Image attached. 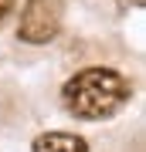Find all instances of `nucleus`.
<instances>
[{
    "label": "nucleus",
    "mask_w": 146,
    "mask_h": 152,
    "mask_svg": "<svg viewBox=\"0 0 146 152\" xmlns=\"http://www.w3.org/2000/svg\"><path fill=\"white\" fill-rule=\"evenodd\" d=\"M31 152H88V145H85V139L71 135V132H48V135L34 139Z\"/></svg>",
    "instance_id": "nucleus-3"
},
{
    "label": "nucleus",
    "mask_w": 146,
    "mask_h": 152,
    "mask_svg": "<svg viewBox=\"0 0 146 152\" xmlns=\"http://www.w3.org/2000/svg\"><path fill=\"white\" fill-rule=\"evenodd\" d=\"M126 98H129V81L122 75H116V71H109V68L78 71L65 85V91H61L65 108L75 118H88V122L116 115L126 105Z\"/></svg>",
    "instance_id": "nucleus-1"
},
{
    "label": "nucleus",
    "mask_w": 146,
    "mask_h": 152,
    "mask_svg": "<svg viewBox=\"0 0 146 152\" xmlns=\"http://www.w3.org/2000/svg\"><path fill=\"white\" fill-rule=\"evenodd\" d=\"M61 17H65V4L61 0H27L17 34L27 44H48V41L58 37Z\"/></svg>",
    "instance_id": "nucleus-2"
},
{
    "label": "nucleus",
    "mask_w": 146,
    "mask_h": 152,
    "mask_svg": "<svg viewBox=\"0 0 146 152\" xmlns=\"http://www.w3.org/2000/svg\"><path fill=\"white\" fill-rule=\"evenodd\" d=\"M10 10H14V0H0V24L10 17Z\"/></svg>",
    "instance_id": "nucleus-4"
}]
</instances>
